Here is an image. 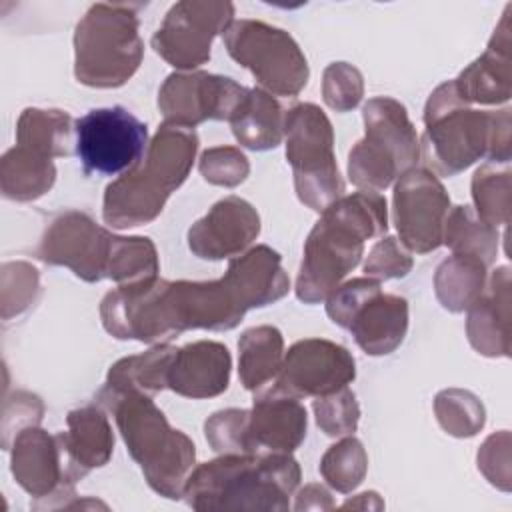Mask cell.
Here are the masks:
<instances>
[{"label": "cell", "instance_id": "obj_11", "mask_svg": "<svg viewBox=\"0 0 512 512\" xmlns=\"http://www.w3.org/2000/svg\"><path fill=\"white\" fill-rule=\"evenodd\" d=\"M224 46L268 94L296 96L308 82V62L300 46L280 28L258 20H234L224 32Z\"/></svg>", "mask_w": 512, "mask_h": 512}, {"label": "cell", "instance_id": "obj_4", "mask_svg": "<svg viewBox=\"0 0 512 512\" xmlns=\"http://www.w3.org/2000/svg\"><path fill=\"white\" fill-rule=\"evenodd\" d=\"M298 484L290 454H222L190 472L182 496L194 510H288Z\"/></svg>", "mask_w": 512, "mask_h": 512}, {"label": "cell", "instance_id": "obj_9", "mask_svg": "<svg viewBox=\"0 0 512 512\" xmlns=\"http://www.w3.org/2000/svg\"><path fill=\"white\" fill-rule=\"evenodd\" d=\"M284 134L286 158L294 170V188L300 202L324 212L344 192L328 116L316 104H296L284 114Z\"/></svg>", "mask_w": 512, "mask_h": 512}, {"label": "cell", "instance_id": "obj_29", "mask_svg": "<svg viewBox=\"0 0 512 512\" xmlns=\"http://www.w3.org/2000/svg\"><path fill=\"white\" fill-rule=\"evenodd\" d=\"M284 360V340L274 326H256L238 340V374L246 390L258 392L270 384Z\"/></svg>", "mask_w": 512, "mask_h": 512}, {"label": "cell", "instance_id": "obj_5", "mask_svg": "<svg viewBox=\"0 0 512 512\" xmlns=\"http://www.w3.org/2000/svg\"><path fill=\"white\" fill-rule=\"evenodd\" d=\"M198 136L190 128L162 124L142 160L106 186L104 222L130 228L152 222L194 164Z\"/></svg>", "mask_w": 512, "mask_h": 512}, {"label": "cell", "instance_id": "obj_33", "mask_svg": "<svg viewBox=\"0 0 512 512\" xmlns=\"http://www.w3.org/2000/svg\"><path fill=\"white\" fill-rule=\"evenodd\" d=\"M472 198L476 214L490 226L498 228L510 220V170H498L484 164L474 172Z\"/></svg>", "mask_w": 512, "mask_h": 512}, {"label": "cell", "instance_id": "obj_14", "mask_svg": "<svg viewBox=\"0 0 512 512\" xmlns=\"http://www.w3.org/2000/svg\"><path fill=\"white\" fill-rule=\"evenodd\" d=\"M232 16L230 2H178L152 36V48L170 66L192 70L210 60L212 40L226 32L234 22Z\"/></svg>", "mask_w": 512, "mask_h": 512}, {"label": "cell", "instance_id": "obj_12", "mask_svg": "<svg viewBox=\"0 0 512 512\" xmlns=\"http://www.w3.org/2000/svg\"><path fill=\"white\" fill-rule=\"evenodd\" d=\"M74 130L76 154L86 174L128 172L148 148V126L122 106L94 108L74 122Z\"/></svg>", "mask_w": 512, "mask_h": 512}, {"label": "cell", "instance_id": "obj_37", "mask_svg": "<svg viewBox=\"0 0 512 512\" xmlns=\"http://www.w3.org/2000/svg\"><path fill=\"white\" fill-rule=\"evenodd\" d=\"M248 414L250 410L228 408L212 414L206 424V440L220 454H252L248 444Z\"/></svg>", "mask_w": 512, "mask_h": 512}, {"label": "cell", "instance_id": "obj_34", "mask_svg": "<svg viewBox=\"0 0 512 512\" xmlns=\"http://www.w3.org/2000/svg\"><path fill=\"white\" fill-rule=\"evenodd\" d=\"M368 456L356 438H342L322 456L320 474L338 492H352L366 476Z\"/></svg>", "mask_w": 512, "mask_h": 512}, {"label": "cell", "instance_id": "obj_18", "mask_svg": "<svg viewBox=\"0 0 512 512\" xmlns=\"http://www.w3.org/2000/svg\"><path fill=\"white\" fill-rule=\"evenodd\" d=\"M12 474L34 498L52 496L66 506L64 498L76 496L56 434L50 436L38 426H28L14 436Z\"/></svg>", "mask_w": 512, "mask_h": 512}, {"label": "cell", "instance_id": "obj_43", "mask_svg": "<svg viewBox=\"0 0 512 512\" xmlns=\"http://www.w3.org/2000/svg\"><path fill=\"white\" fill-rule=\"evenodd\" d=\"M334 506L330 494L326 488L320 484H308L300 494L294 504L296 510H306V508H320V510H330Z\"/></svg>", "mask_w": 512, "mask_h": 512}, {"label": "cell", "instance_id": "obj_41", "mask_svg": "<svg viewBox=\"0 0 512 512\" xmlns=\"http://www.w3.org/2000/svg\"><path fill=\"white\" fill-rule=\"evenodd\" d=\"M42 414H44V406L36 394L16 392L12 398H6L4 416H16V418L2 420V434H4L2 444L6 446L12 430L18 434L28 426H38L42 420Z\"/></svg>", "mask_w": 512, "mask_h": 512}, {"label": "cell", "instance_id": "obj_3", "mask_svg": "<svg viewBox=\"0 0 512 512\" xmlns=\"http://www.w3.org/2000/svg\"><path fill=\"white\" fill-rule=\"evenodd\" d=\"M424 124L420 154L432 174L454 176L480 158L496 164H508L510 160V110L468 108L452 80L430 94Z\"/></svg>", "mask_w": 512, "mask_h": 512}, {"label": "cell", "instance_id": "obj_10", "mask_svg": "<svg viewBox=\"0 0 512 512\" xmlns=\"http://www.w3.org/2000/svg\"><path fill=\"white\" fill-rule=\"evenodd\" d=\"M330 320L352 332L356 344L370 356L394 352L408 330V302L384 294L380 280L354 278L336 286L326 298Z\"/></svg>", "mask_w": 512, "mask_h": 512}, {"label": "cell", "instance_id": "obj_7", "mask_svg": "<svg viewBox=\"0 0 512 512\" xmlns=\"http://www.w3.org/2000/svg\"><path fill=\"white\" fill-rule=\"evenodd\" d=\"M132 4H94L74 32L78 82L92 88H118L132 78L144 54Z\"/></svg>", "mask_w": 512, "mask_h": 512}, {"label": "cell", "instance_id": "obj_39", "mask_svg": "<svg viewBox=\"0 0 512 512\" xmlns=\"http://www.w3.org/2000/svg\"><path fill=\"white\" fill-rule=\"evenodd\" d=\"M248 172V158L234 146L210 148L200 158V174L214 186L234 188L246 180Z\"/></svg>", "mask_w": 512, "mask_h": 512}, {"label": "cell", "instance_id": "obj_35", "mask_svg": "<svg viewBox=\"0 0 512 512\" xmlns=\"http://www.w3.org/2000/svg\"><path fill=\"white\" fill-rule=\"evenodd\" d=\"M440 426L456 438H470L484 426V408L478 398L466 390H444L434 400Z\"/></svg>", "mask_w": 512, "mask_h": 512}, {"label": "cell", "instance_id": "obj_30", "mask_svg": "<svg viewBox=\"0 0 512 512\" xmlns=\"http://www.w3.org/2000/svg\"><path fill=\"white\" fill-rule=\"evenodd\" d=\"M72 118L62 110L26 108L16 124L18 146L30 148L42 156L58 158L72 154Z\"/></svg>", "mask_w": 512, "mask_h": 512}, {"label": "cell", "instance_id": "obj_8", "mask_svg": "<svg viewBox=\"0 0 512 512\" xmlns=\"http://www.w3.org/2000/svg\"><path fill=\"white\" fill-rule=\"evenodd\" d=\"M362 116L366 136L348 154V176L354 186L380 192L414 168L420 142L406 108L394 98H370Z\"/></svg>", "mask_w": 512, "mask_h": 512}, {"label": "cell", "instance_id": "obj_26", "mask_svg": "<svg viewBox=\"0 0 512 512\" xmlns=\"http://www.w3.org/2000/svg\"><path fill=\"white\" fill-rule=\"evenodd\" d=\"M230 124L234 138L250 150L276 148L284 136V112L272 94L262 88L248 90Z\"/></svg>", "mask_w": 512, "mask_h": 512}, {"label": "cell", "instance_id": "obj_27", "mask_svg": "<svg viewBox=\"0 0 512 512\" xmlns=\"http://www.w3.org/2000/svg\"><path fill=\"white\" fill-rule=\"evenodd\" d=\"M56 180L52 158L42 156L30 148L14 146L0 162V188L4 198L16 202H30L44 196Z\"/></svg>", "mask_w": 512, "mask_h": 512}, {"label": "cell", "instance_id": "obj_16", "mask_svg": "<svg viewBox=\"0 0 512 512\" xmlns=\"http://www.w3.org/2000/svg\"><path fill=\"white\" fill-rule=\"evenodd\" d=\"M450 198L426 168H410L394 186V224L402 246L428 254L442 244Z\"/></svg>", "mask_w": 512, "mask_h": 512}, {"label": "cell", "instance_id": "obj_31", "mask_svg": "<svg viewBox=\"0 0 512 512\" xmlns=\"http://www.w3.org/2000/svg\"><path fill=\"white\" fill-rule=\"evenodd\" d=\"M486 286V264L478 258L452 254L436 270L434 288L440 304L450 312H464Z\"/></svg>", "mask_w": 512, "mask_h": 512}, {"label": "cell", "instance_id": "obj_19", "mask_svg": "<svg viewBox=\"0 0 512 512\" xmlns=\"http://www.w3.org/2000/svg\"><path fill=\"white\" fill-rule=\"evenodd\" d=\"M258 232L260 216L254 206L238 196H226L190 226L188 246L198 258L222 260L242 254Z\"/></svg>", "mask_w": 512, "mask_h": 512}, {"label": "cell", "instance_id": "obj_38", "mask_svg": "<svg viewBox=\"0 0 512 512\" xmlns=\"http://www.w3.org/2000/svg\"><path fill=\"white\" fill-rule=\"evenodd\" d=\"M364 94V82L358 68L346 62H334L324 70L322 96L336 112H348L358 106Z\"/></svg>", "mask_w": 512, "mask_h": 512}, {"label": "cell", "instance_id": "obj_17", "mask_svg": "<svg viewBox=\"0 0 512 512\" xmlns=\"http://www.w3.org/2000/svg\"><path fill=\"white\" fill-rule=\"evenodd\" d=\"M356 376L352 354L330 340H298L286 352L272 388L292 398H320L348 386Z\"/></svg>", "mask_w": 512, "mask_h": 512}, {"label": "cell", "instance_id": "obj_40", "mask_svg": "<svg viewBox=\"0 0 512 512\" xmlns=\"http://www.w3.org/2000/svg\"><path fill=\"white\" fill-rule=\"evenodd\" d=\"M412 264V256L404 250V246L394 236H386L370 250L364 272L376 280H390L406 276L412 270Z\"/></svg>", "mask_w": 512, "mask_h": 512}, {"label": "cell", "instance_id": "obj_36", "mask_svg": "<svg viewBox=\"0 0 512 512\" xmlns=\"http://www.w3.org/2000/svg\"><path fill=\"white\" fill-rule=\"evenodd\" d=\"M312 408L316 414V424L328 436H346L358 428L360 408L354 392L348 386L316 398Z\"/></svg>", "mask_w": 512, "mask_h": 512}, {"label": "cell", "instance_id": "obj_20", "mask_svg": "<svg viewBox=\"0 0 512 512\" xmlns=\"http://www.w3.org/2000/svg\"><path fill=\"white\" fill-rule=\"evenodd\" d=\"M306 408L298 398L278 390L260 388L248 414V444L252 454L284 452L290 454L306 436Z\"/></svg>", "mask_w": 512, "mask_h": 512}, {"label": "cell", "instance_id": "obj_6", "mask_svg": "<svg viewBox=\"0 0 512 512\" xmlns=\"http://www.w3.org/2000/svg\"><path fill=\"white\" fill-rule=\"evenodd\" d=\"M96 404L112 412L130 456L140 464L146 482L164 498L178 500L192 472L194 442L170 428L162 410L142 392H98Z\"/></svg>", "mask_w": 512, "mask_h": 512}, {"label": "cell", "instance_id": "obj_22", "mask_svg": "<svg viewBox=\"0 0 512 512\" xmlns=\"http://www.w3.org/2000/svg\"><path fill=\"white\" fill-rule=\"evenodd\" d=\"M66 422L68 432H58L56 440L62 448L68 476L76 484L92 468H100L110 460L114 434L104 408L98 404L72 410Z\"/></svg>", "mask_w": 512, "mask_h": 512}, {"label": "cell", "instance_id": "obj_24", "mask_svg": "<svg viewBox=\"0 0 512 512\" xmlns=\"http://www.w3.org/2000/svg\"><path fill=\"white\" fill-rule=\"evenodd\" d=\"M510 8V6H508ZM454 82L458 96L466 102L498 104L510 98L512 58H510V18L508 10L500 20L486 52L474 60Z\"/></svg>", "mask_w": 512, "mask_h": 512}, {"label": "cell", "instance_id": "obj_28", "mask_svg": "<svg viewBox=\"0 0 512 512\" xmlns=\"http://www.w3.org/2000/svg\"><path fill=\"white\" fill-rule=\"evenodd\" d=\"M176 350L178 348L168 344H156L148 352L118 360L110 368L102 392H142L150 396L154 392L164 390Z\"/></svg>", "mask_w": 512, "mask_h": 512}, {"label": "cell", "instance_id": "obj_1", "mask_svg": "<svg viewBox=\"0 0 512 512\" xmlns=\"http://www.w3.org/2000/svg\"><path fill=\"white\" fill-rule=\"evenodd\" d=\"M246 312L226 274L212 282L154 280L118 286L100 304L108 334L148 344H166L184 330H232Z\"/></svg>", "mask_w": 512, "mask_h": 512}, {"label": "cell", "instance_id": "obj_32", "mask_svg": "<svg viewBox=\"0 0 512 512\" xmlns=\"http://www.w3.org/2000/svg\"><path fill=\"white\" fill-rule=\"evenodd\" d=\"M442 244L452 248L454 254L478 258L486 266L496 260L498 232L486 224L472 206H456L446 216Z\"/></svg>", "mask_w": 512, "mask_h": 512}, {"label": "cell", "instance_id": "obj_21", "mask_svg": "<svg viewBox=\"0 0 512 512\" xmlns=\"http://www.w3.org/2000/svg\"><path fill=\"white\" fill-rule=\"evenodd\" d=\"M232 358L224 344L200 340L178 348L170 370L166 388L186 398H212L222 394L230 384Z\"/></svg>", "mask_w": 512, "mask_h": 512}, {"label": "cell", "instance_id": "obj_2", "mask_svg": "<svg viewBox=\"0 0 512 512\" xmlns=\"http://www.w3.org/2000/svg\"><path fill=\"white\" fill-rule=\"evenodd\" d=\"M308 234L296 280V296L316 304L340 286L362 258L364 242L382 236L388 228L386 200L374 190L340 196Z\"/></svg>", "mask_w": 512, "mask_h": 512}, {"label": "cell", "instance_id": "obj_23", "mask_svg": "<svg viewBox=\"0 0 512 512\" xmlns=\"http://www.w3.org/2000/svg\"><path fill=\"white\" fill-rule=\"evenodd\" d=\"M468 340L484 356L510 354V268L500 266L468 306Z\"/></svg>", "mask_w": 512, "mask_h": 512}, {"label": "cell", "instance_id": "obj_42", "mask_svg": "<svg viewBox=\"0 0 512 512\" xmlns=\"http://www.w3.org/2000/svg\"><path fill=\"white\" fill-rule=\"evenodd\" d=\"M508 448H510V434L508 430H502L500 434H494L490 436L484 446L480 448L478 452V468L486 474L488 480H492V474H494V468H496V462H502V472L498 476V486H500V478H502V484H504V490H508V478H510V466H504V464H510V454H508ZM502 488V486H500Z\"/></svg>", "mask_w": 512, "mask_h": 512}, {"label": "cell", "instance_id": "obj_15", "mask_svg": "<svg viewBox=\"0 0 512 512\" xmlns=\"http://www.w3.org/2000/svg\"><path fill=\"white\" fill-rule=\"evenodd\" d=\"M248 88L232 78L208 72L170 74L158 92L164 124L190 128L204 120H232Z\"/></svg>", "mask_w": 512, "mask_h": 512}, {"label": "cell", "instance_id": "obj_25", "mask_svg": "<svg viewBox=\"0 0 512 512\" xmlns=\"http://www.w3.org/2000/svg\"><path fill=\"white\" fill-rule=\"evenodd\" d=\"M226 276L236 286L248 310L274 304L290 290V278L280 264V254L264 244L250 248L242 256H234Z\"/></svg>", "mask_w": 512, "mask_h": 512}, {"label": "cell", "instance_id": "obj_13", "mask_svg": "<svg viewBox=\"0 0 512 512\" xmlns=\"http://www.w3.org/2000/svg\"><path fill=\"white\" fill-rule=\"evenodd\" d=\"M118 236L98 226L88 214L66 210L52 218L36 256L52 266H66L86 282L110 278Z\"/></svg>", "mask_w": 512, "mask_h": 512}]
</instances>
